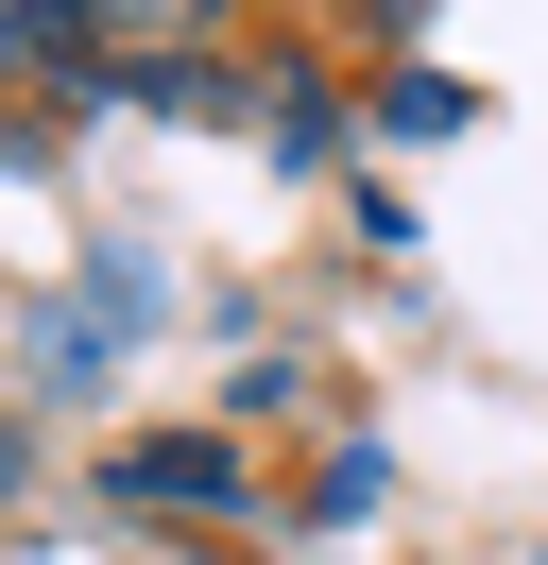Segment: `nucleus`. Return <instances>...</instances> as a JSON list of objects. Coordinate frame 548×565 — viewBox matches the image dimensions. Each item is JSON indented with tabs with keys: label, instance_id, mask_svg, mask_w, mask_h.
<instances>
[{
	"label": "nucleus",
	"instance_id": "obj_1",
	"mask_svg": "<svg viewBox=\"0 0 548 565\" xmlns=\"http://www.w3.org/2000/svg\"><path fill=\"white\" fill-rule=\"evenodd\" d=\"M103 497H120V514H189V531H223V514H257V462H240L223 428H137V446L103 462Z\"/></svg>",
	"mask_w": 548,
	"mask_h": 565
},
{
	"label": "nucleus",
	"instance_id": "obj_2",
	"mask_svg": "<svg viewBox=\"0 0 548 565\" xmlns=\"http://www.w3.org/2000/svg\"><path fill=\"white\" fill-rule=\"evenodd\" d=\"M0 86H68V104H103V18H86V0H0Z\"/></svg>",
	"mask_w": 548,
	"mask_h": 565
},
{
	"label": "nucleus",
	"instance_id": "obj_3",
	"mask_svg": "<svg viewBox=\"0 0 548 565\" xmlns=\"http://www.w3.org/2000/svg\"><path fill=\"white\" fill-rule=\"evenodd\" d=\"M103 18V52H171L189 70V35H223V0H86Z\"/></svg>",
	"mask_w": 548,
	"mask_h": 565
},
{
	"label": "nucleus",
	"instance_id": "obj_4",
	"mask_svg": "<svg viewBox=\"0 0 548 565\" xmlns=\"http://www.w3.org/2000/svg\"><path fill=\"white\" fill-rule=\"evenodd\" d=\"M257 138H274V154H342V104L292 70V86H257Z\"/></svg>",
	"mask_w": 548,
	"mask_h": 565
},
{
	"label": "nucleus",
	"instance_id": "obj_5",
	"mask_svg": "<svg viewBox=\"0 0 548 565\" xmlns=\"http://www.w3.org/2000/svg\"><path fill=\"white\" fill-rule=\"evenodd\" d=\"M377 120H394V138H445V120H463V86H429V70H394V86H377Z\"/></svg>",
	"mask_w": 548,
	"mask_h": 565
},
{
	"label": "nucleus",
	"instance_id": "obj_6",
	"mask_svg": "<svg viewBox=\"0 0 548 565\" xmlns=\"http://www.w3.org/2000/svg\"><path fill=\"white\" fill-rule=\"evenodd\" d=\"M342 18H360V35H411V18H429V0H342Z\"/></svg>",
	"mask_w": 548,
	"mask_h": 565
},
{
	"label": "nucleus",
	"instance_id": "obj_7",
	"mask_svg": "<svg viewBox=\"0 0 548 565\" xmlns=\"http://www.w3.org/2000/svg\"><path fill=\"white\" fill-rule=\"evenodd\" d=\"M18 480H34V428H0V497H18Z\"/></svg>",
	"mask_w": 548,
	"mask_h": 565
},
{
	"label": "nucleus",
	"instance_id": "obj_8",
	"mask_svg": "<svg viewBox=\"0 0 548 565\" xmlns=\"http://www.w3.org/2000/svg\"><path fill=\"white\" fill-rule=\"evenodd\" d=\"M531 565H548V548H531Z\"/></svg>",
	"mask_w": 548,
	"mask_h": 565
}]
</instances>
